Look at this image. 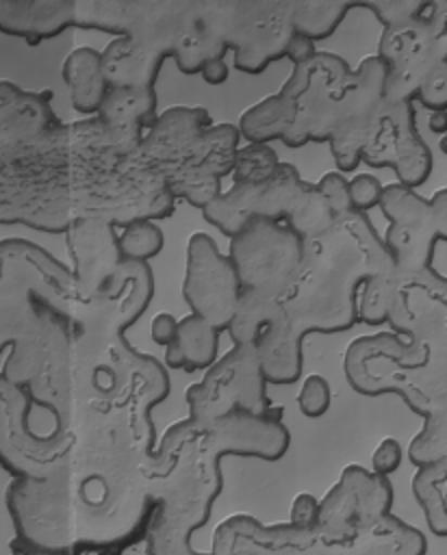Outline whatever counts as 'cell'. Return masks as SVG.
<instances>
[{"mask_svg":"<svg viewBox=\"0 0 447 555\" xmlns=\"http://www.w3.org/2000/svg\"><path fill=\"white\" fill-rule=\"evenodd\" d=\"M391 267L395 258L365 212L339 215L323 234L304 241L297 273L278 299L280 319L256 345L265 379L295 382L304 338L349 330L365 282Z\"/></svg>","mask_w":447,"mask_h":555,"instance_id":"1","label":"cell"},{"mask_svg":"<svg viewBox=\"0 0 447 555\" xmlns=\"http://www.w3.org/2000/svg\"><path fill=\"white\" fill-rule=\"evenodd\" d=\"M230 0H85L74 2V26L126 35L171 56L182 74H200L230 50Z\"/></svg>","mask_w":447,"mask_h":555,"instance_id":"2","label":"cell"},{"mask_svg":"<svg viewBox=\"0 0 447 555\" xmlns=\"http://www.w3.org/2000/svg\"><path fill=\"white\" fill-rule=\"evenodd\" d=\"M74 221L102 219L111 225L156 221L174 212V195L163 173L143 160L139 150L80 165L67 171Z\"/></svg>","mask_w":447,"mask_h":555,"instance_id":"3","label":"cell"},{"mask_svg":"<svg viewBox=\"0 0 447 555\" xmlns=\"http://www.w3.org/2000/svg\"><path fill=\"white\" fill-rule=\"evenodd\" d=\"M349 76L352 67L347 61L323 50L293 65L291 76L278 91L291 111V130L282 141L286 147L330 141Z\"/></svg>","mask_w":447,"mask_h":555,"instance_id":"4","label":"cell"},{"mask_svg":"<svg viewBox=\"0 0 447 555\" xmlns=\"http://www.w3.org/2000/svg\"><path fill=\"white\" fill-rule=\"evenodd\" d=\"M304 251V238L289 225L252 217L230 238L232 260L241 288L280 299L291 286Z\"/></svg>","mask_w":447,"mask_h":555,"instance_id":"5","label":"cell"},{"mask_svg":"<svg viewBox=\"0 0 447 555\" xmlns=\"http://www.w3.org/2000/svg\"><path fill=\"white\" fill-rule=\"evenodd\" d=\"M187 403L195 421H215L239 410L252 414L273 410L256 347L234 345L217 358L204 377L187 388Z\"/></svg>","mask_w":447,"mask_h":555,"instance_id":"6","label":"cell"},{"mask_svg":"<svg viewBox=\"0 0 447 555\" xmlns=\"http://www.w3.org/2000/svg\"><path fill=\"white\" fill-rule=\"evenodd\" d=\"M360 160L371 167H391L397 173V182L410 189L421 186L430 178L434 160L417 130L412 102H382Z\"/></svg>","mask_w":447,"mask_h":555,"instance_id":"7","label":"cell"},{"mask_svg":"<svg viewBox=\"0 0 447 555\" xmlns=\"http://www.w3.org/2000/svg\"><path fill=\"white\" fill-rule=\"evenodd\" d=\"M241 293L237 269L232 260L219 251L215 238L206 232L191 234L182 282V295L191 314H197L217 332H224L237 312Z\"/></svg>","mask_w":447,"mask_h":555,"instance_id":"8","label":"cell"},{"mask_svg":"<svg viewBox=\"0 0 447 555\" xmlns=\"http://www.w3.org/2000/svg\"><path fill=\"white\" fill-rule=\"evenodd\" d=\"M295 35L293 2L282 0H234L230 13L228 48L234 65L245 74H260L278 59Z\"/></svg>","mask_w":447,"mask_h":555,"instance_id":"9","label":"cell"},{"mask_svg":"<svg viewBox=\"0 0 447 555\" xmlns=\"http://www.w3.org/2000/svg\"><path fill=\"white\" fill-rule=\"evenodd\" d=\"M304 186L302 176L291 163H280L263 182H234L221 191L204 210V219L226 236H234L252 217L286 223L295 199Z\"/></svg>","mask_w":447,"mask_h":555,"instance_id":"10","label":"cell"},{"mask_svg":"<svg viewBox=\"0 0 447 555\" xmlns=\"http://www.w3.org/2000/svg\"><path fill=\"white\" fill-rule=\"evenodd\" d=\"M386 91V65L382 59L367 56L352 69L343 93L339 117L330 134V150L341 171H354L362 160L360 152L382 106Z\"/></svg>","mask_w":447,"mask_h":555,"instance_id":"11","label":"cell"},{"mask_svg":"<svg viewBox=\"0 0 447 555\" xmlns=\"http://www.w3.org/2000/svg\"><path fill=\"white\" fill-rule=\"evenodd\" d=\"M391 395L423 418L447 405V325L404 338Z\"/></svg>","mask_w":447,"mask_h":555,"instance_id":"12","label":"cell"},{"mask_svg":"<svg viewBox=\"0 0 447 555\" xmlns=\"http://www.w3.org/2000/svg\"><path fill=\"white\" fill-rule=\"evenodd\" d=\"M378 56L386 65L384 98L388 102H414L425 76L447 59L423 13L384 28Z\"/></svg>","mask_w":447,"mask_h":555,"instance_id":"13","label":"cell"},{"mask_svg":"<svg viewBox=\"0 0 447 555\" xmlns=\"http://www.w3.org/2000/svg\"><path fill=\"white\" fill-rule=\"evenodd\" d=\"M380 208L388 219V228L382 238L395 258L397 269L417 271L432 267L438 234L430 199L410 186L393 182L384 186Z\"/></svg>","mask_w":447,"mask_h":555,"instance_id":"14","label":"cell"},{"mask_svg":"<svg viewBox=\"0 0 447 555\" xmlns=\"http://www.w3.org/2000/svg\"><path fill=\"white\" fill-rule=\"evenodd\" d=\"M388 332L410 338L447 325V278L434 267L395 269L386 310Z\"/></svg>","mask_w":447,"mask_h":555,"instance_id":"15","label":"cell"},{"mask_svg":"<svg viewBox=\"0 0 447 555\" xmlns=\"http://www.w3.org/2000/svg\"><path fill=\"white\" fill-rule=\"evenodd\" d=\"M115 225L102 219H76L67 228L76 299L102 295L115 280L124 258Z\"/></svg>","mask_w":447,"mask_h":555,"instance_id":"16","label":"cell"},{"mask_svg":"<svg viewBox=\"0 0 447 555\" xmlns=\"http://www.w3.org/2000/svg\"><path fill=\"white\" fill-rule=\"evenodd\" d=\"M210 126V115L200 106H174L156 117L143 134L139 154L163 178L195 167L200 137Z\"/></svg>","mask_w":447,"mask_h":555,"instance_id":"17","label":"cell"},{"mask_svg":"<svg viewBox=\"0 0 447 555\" xmlns=\"http://www.w3.org/2000/svg\"><path fill=\"white\" fill-rule=\"evenodd\" d=\"M404 338L393 332H375L356 338L345 351V377L349 386L365 395H391V382L401 353Z\"/></svg>","mask_w":447,"mask_h":555,"instance_id":"18","label":"cell"},{"mask_svg":"<svg viewBox=\"0 0 447 555\" xmlns=\"http://www.w3.org/2000/svg\"><path fill=\"white\" fill-rule=\"evenodd\" d=\"M102 74L108 87H141L154 89L163 56L143 43L122 35L115 37L102 52Z\"/></svg>","mask_w":447,"mask_h":555,"instance_id":"19","label":"cell"},{"mask_svg":"<svg viewBox=\"0 0 447 555\" xmlns=\"http://www.w3.org/2000/svg\"><path fill=\"white\" fill-rule=\"evenodd\" d=\"M219 334L197 314H187L178 321V332L171 345L165 347V366L176 371L208 369L217 360Z\"/></svg>","mask_w":447,"mask_h":555,"instance_id":"20","label":"cell"},{"mask_svg":"<svg viewBox=\"0 0 447 555\" xmlns=\"http://www.w3.org/2000/svg\"><path fill=\"white\" fill-rule=\"evenodd\" d=\"M63 78L69 87L72 106L85 115H98L106 95L102 54L89 46L76 48L63 63Z\"/></svg>","mask_w":447,"mask_h":555,"instance_id":"21","label":"cell"},{"mask_svg":"<svg viewBox=\"0 0 447 555\" xmlns=\"http://www.w3.org/2000/svg\"><path fill=\"white\" fill-rule=\"evenodd\" d=\"M98 117L122 130H143L156 121V91L141 87H108Z\"/></svg>","mask_w":447,"mask_h":555,"instance_id":"22","label":"cell"},{"mask_svg":"<svg viewBox=\"0 0 447 555\" xmlns=\"http://www.w3.org/2000/svg\"><path fill=\"white\" fill-rule=\"evenodd\" d=\"M278 319H280L278 299H269V297L243 291L237 312L228 325V334L234 345L256 347L260 338L278 323Z\"/></svg>","mask_w":447,"mask_h":555,"instance_id":"23","label":"cell"},{"mask_svg":"<svg viewBox=\"0 0 447 555\" xmlns=\"http://www.w3.org/2000/svg\"><path fill=\"white\" fill-rule=\"evenodd\" d=\"M241 143V132L232 124H210L200 137L195 167L210 171L217 178L232 173L234 156Z\"/></svg>","mask_w":447,"mask_h":555,"instance_id":"24","label":"cell"},{"mask_svg":"<svg viewBox=\"0 0 447 555\" xmlns=\"http://www.w3.org/2000/svg\"><path fill=\"white\" fill-rule=\"evenodd\" d=\"M354 9V2H325V0H293L295 33L317 41L330 37L343 17Z\"/></svg>","mask_w":447,"mask_h":555,"instance_id":"25","label":"cell"},{"mask_svg":"<svg viewBox=\"0 0 447 555\" xmlns=\"http://www.w3.org/2000/svg\"><path fill=\"white\" fill-rule=\"evenodd\" d=\"M410 460L417 466L447 460V405L425 416L421 434L410 442Z\"/></svg>","mask_w":447,"mask_h":555,"instance_id":"26","label":"cell"},{"mask_svg":"<svg viewBox=\"0 0 447 555\" xmlns=\"http://www.w3.org/2000/svg\"><path fill=\"white\" fill-rule=\"evenodd\" d=\"M117 241L122 258L137 262H148L150 258L158 256L165 245L163 230L156 225V221L128 223L122 228Z\"/></svg>","mask_w":447,"mask_h":555,"instance_id":"27","label":"cell"},{"mask_svg":"<svg viewBox=\"0 0 447 555\" xmlns=\"http://www.w3.org/2000/svg\"><path fill=\"white\" fill-rule=\"evenodd\" d=\"M395 267L375 273L369 278L360 291L358 297V321L367 325H382L386 323V310H388V299H391V286H393V275Z\"/></svg>","mask_w":447,"mask_h":555,"instance_id":"28","label":"cell"},{"mask_svg":"<svg viewBox=\"0 0 447 555\" xmlns=\"http://www.w3.org/2000/svg\"><path fill=\"white\" fill-rule=\"evenodd\" d=\"M280 165L278 154L265 145V143H247L245 147L237 150L234 165H232V176L234 182H263L267 180L276 167Z\"/></svg>","mask_w":447,"mask_h":555,"instance_id":"29","label":"cell"},{"mask_svg":"<svg viewBox=\"0 0 447 555\" xmlns=\"http://www.w3.org/2000/svg\"><path fill=\"white\" fill-rule=\"evenodd\" d=\"M427 0H362L354 2V9H369L378 22L388 26H397L423 13Z\"/></svg>","mask_w":447,"mask_h":555,"instance_id":"30","label":"cell"},{"mask_svg":"<svg viewBox=\"0 0 447 555\" xmlns=\"http://www.w3.org/2000/svg\"><path fill=\"white\" fill-rule=\"evenodd\" d=\"M330 403H332V390L328 379L317 373L308 375L302 382V388L297 392V405L302 414L308 418H319L330 410Z\"/></svg>","mask_w":447,"mask_h":555,"instance_id":"31","label":"cell"},{"mask_svg":"<svg viewBox=\"0 0 447 555\" xmlns=\"http://www.w3.org/2000/svg\"><path fill=\"white\" fill-rule=\"evenodd\" d=\"M414 100L430 111H447V59L425 76Z\"/></svg>","mask_w":447,"mask_h":555,"instance_id":"32","label":"cell"},{"mask_svg":"<svg viewBox=\"0 0 447 555\" xmlns=\"http://www.w3.org/2000/svg\"><path fill=\"white\" fill-rule=\"evenodd\" d=\"M382 191H384V184L375 176H371V173H356L349 180L352 210L367 215V210L380 206Z\"/></svg>","mask_w":447,"mask_h":555,"instance_id":"33","label":"cell"},{"mask_svg":"<svg viewBox=\"0 0 447 555\" xmlns=\"http://www.w3.org/2000/svg\"><path fill=\"white\" fill-rule=\"evenodd\" d=\"M317 189L321 191V195L328 199L330 208L334 210V215H345L352 210V202H349V180L341 173V171H328L319 178Z\"/></svg>","mask_w":447,"mask_h":555,"instance_id":"34","label":"cell"},{"mask_svg":"<svg viewBox=\"0 0 447 555\" xmlns=\"http://www.w3.org/2000/svg\"><path fill=\"white\" fill-rule=\"evenodd\" d=\"M401 462V447L395 438H384L375 451H373V457H371V464H373V473L375 475H388L393 473Z\"/></svg>","mask_w":447,"mask_h":555,"instance_id":"35","label":"cell"},{"mask_svg":"<svg viewBox=\"0 0 447 555\" xmlns=\"http://www.w3.org/2000/svg\"><path fill=\"white\" fill-rule=\"evenodd\" d=\"M423 17L427 20L430 28L434 30V37H436L438 46L447 54V2L427 0V4L423 9Z\"/></svg>","mask_w":447,"mask_h":555,"instance_id":"36","label":"cell"},{"mask_svg":"<svg viewBox=\"0 0 447 555\" xmlns=\"http://www.w3.org/2000/svg\"><path fill=\"white\" fill-rule=\"evenodd\" d=\"M176 332H178V319L169 312H158L150 323V336L161 347L171 345L176 338Z\"/></svg>","mask_w":447,"mask_h":555,"instance_id":"37","label":"cell"},{"mask_svg":"<svg viewBox=\"0 0 447 555\" xmlns=\"http://www.w3.org/2000/svg\"><path fill=\"white\" fill-rule=\"evenodd\" d=\"M315 52H317L315 41L308 39V37H304V35H299V33H295L293 39H291V43H289V48H286V59H289L293 65H299V63L308 61Z\"/></svg>","mask_w":447,"mask_h":555,"instance_id":"38","label":"cell"},{"mask_svg":"<svg viewBox=\"0 0 447 555\" xmlns=\"http://www.w3.org/2000/svg\"><path fill=\"white\" fill-rule=\"evenodd\" d=\"M430 204H432V217H434L436 234H438V238L447 241V189L436 191L434 197L430 199Z\"/></svg>","mask_w":447,"mask_h":555,"instance_id":"39","label":"cell"},{"mask_svg":"<svg viewBox=\"0 0 447 555\" xmlns=\"http://www.w3.org/2000/svg\"><path fill=\"white\" fill-rule=\"evenodd\" d=\"M202 80L210 87H217V85H224L228 80V65H226V59H213L208 61L202 72H200Z\"/></svg>","mask_w":447,"mask_h":555,"instance_id":"40","label":"cell"},{"mask_svg":"<svg viewBox=\"0 0 447 555\" xmlns=\"http://www.w3.org/2000/svg\"><path fill=\"white\" fill-rule=\"evenodd\" d=\"M427 126H430L432 132L445 137L447 134V111H432L430 119H427Z\"/></svg>","mask_w":447,"mask_h":555,"instance_id":"41","label":"cell"},{"mask_svg":"<svg viewBox=\"0 0 447 555\" xmlns=\"http://www.w3.org/2000/svg\"><path fill=\"white\" fill-rule=\"evenodd\" d=\"M440 150L447 154V134H445V137H440Z\"/></svg>","mask_w":447,"mask_h":555,"instance_id":"42","label":"cell"}]
</instances>
